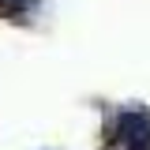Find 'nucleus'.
Wrapping results in <instances>:
<instances>
[{
    "instance_id": "nucleus-2",
    "label": "nucleus",
    "mask_w": 150,
    "mask_h": 150,
    "mask_svg": "<svg viewBox=\"0 0 150 150\" xmlns=\"http://www.w3.org/2000/svg\"><path fill=\"white\" fill-rule=\"evenodd\" d=\"M0 4H8V0H0Z\"/></svg>"
},
{
    "instance_id": "nucleus-1",
    "label": "nucleus",
    "mask_w": 150,
    "mask_h": 150,
    "mask_svg": "<svg viewBox=\"0 0 150 150\" xmlns=\"http://www.w3.org/2000/svg\"><path fill=\"white\" fill-rule=\"evenodd\" d=\"M120 143L128 150H146L150 146V116L143 109H124L120 112Z\"/></svg>"
}]
</instances>
